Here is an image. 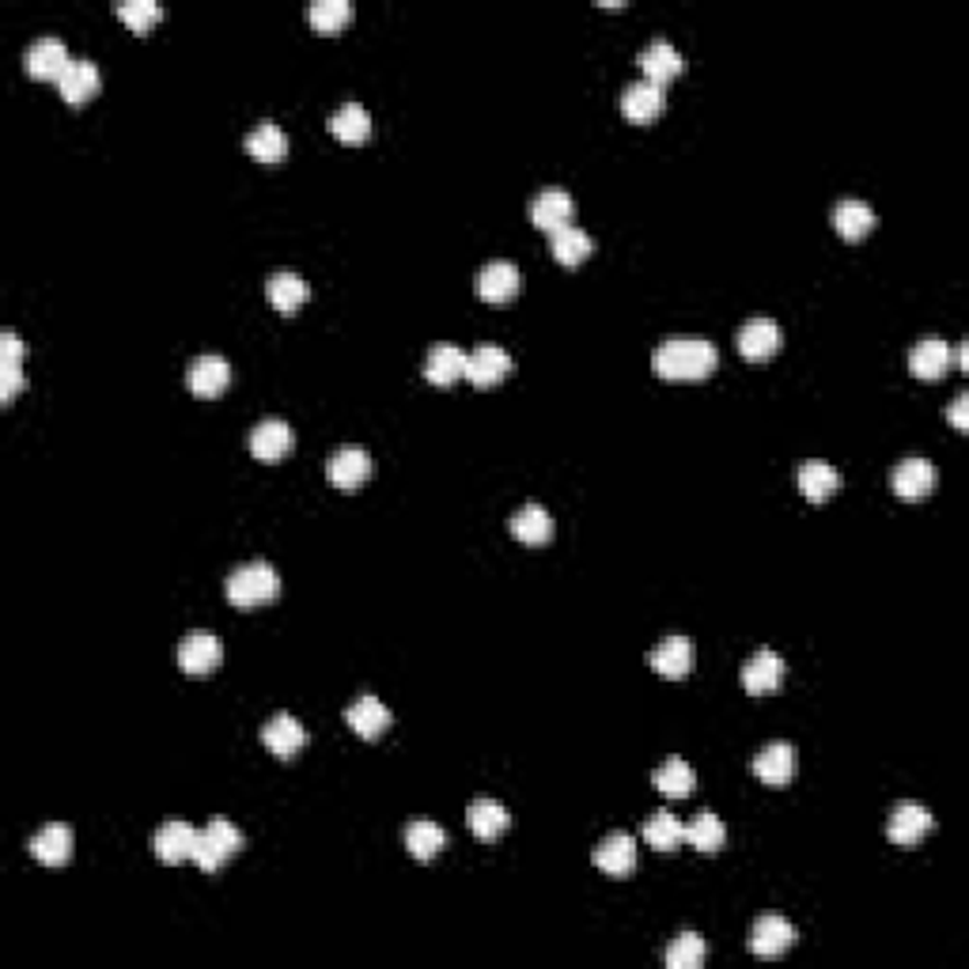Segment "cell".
<instances>
[{
	"label": "cell",
	"instance_id": "1",
	"mask_svg": "<svg viewBox=\"0 0 969 969\" xmlns=\"http://www.w3.org/2000/svg\"><path fill=\"white\" fill-rule=\"evenodd\" d=\"M716 364L719 353L705 338H671L651 356V367L663 379H705V375L716 372Z\"/></svg>",
	"mask_w": 969,
	"mask_h": 969
},
{
	"label": "cell",
	"instance_id": "2",
	"mask_svg": "<svg viewBox=\"0 0 969 969\" xmlns=\"http://www.w3.org/2000/svg\"><path fill=\"white\" fill-rule=\"evenodd\" d=\"M224 591H228L231 606H239V610H254V606H265L280 595V572L265 561H246L228 576Z\"/></svg>",
	"mask_w": 969,
	"mask_h": 969
},
{
	"label": "cell",
	"instance_id": "3",
	"mask_svg": "<svg viewBox=\"0 0 969 969\" xmlns=\"http://www.w3.org/2000/svg\"><path fill=\"white\" fill-rule=\"evenodd\" d=\"M243 848V829L235 826L231 818H212L205 829H197V840H194V856L190 860L197 863L201 871H220L224 863L231 860V856Z\"/></svg>",
	"mask_w": 969,
	"mask_h": 969
},
{
	"label": "cell",
	"instance_id": "4",
	"mask_svg": "<svg viewBox=\"0 0 969 969\" xmlns=\"http://www.w3.org/2000/svg\"><path fill=\"white\" fill-rule=\"evenodd\" d=\"M220 659H224V645L209 629L186 632V640L178 645V667H183V674H194V679L212 674L220 667Z\"/></svg>",
	"mask_w": 969,
	"mask_h": 969
},
{
	"label": "cell",
	"instance_id": "5",
	"mask_svg": "<svg viewBox=\"0 0 969 969\" xmlns=\"http://www.w3.org/2000/svg\"><path fill=\"white\" fill-rule=\"evenodd\" d=\"M68 46L62 38H54V34H42V38H34L27 49H23V65H27L31 76H38V80H62V73L68 68Z\"/></svg>",
	"mask_w": 969,
	"mask_h": 969
},
{
	"label": "cell",
	"instance_id": "6",
	"mask_svg": "<svg viewBox=\"0 0 969 969\" xmlns=\"http://www.w3.org/2000/svg\"><path fill=\"white\" fill-rule=\"evenodd\" d=\"M522 285L519 277V265L508 262V258H493L482 265V273H477V296L485 299V304H508V299H516V291Z\"/></svg>",
	"mask_w": 969,
	"mask_h": 969
},
{
	"label": "cell",
	"instance_id": "7",
	"mask_svg": "<svg viewBox=\"0 0 969 969\" xmlns=\"http://www.w3.org/2000/svg\"><path fill=\"white\" fill-rule=\"evenodd\" d=\"M932 829V811L924 803H898L887 818V837L902 848H913L916 840H924V834Z\"/></svg>",
	"mask_w": 969,
	"mask_h": 969
},
{
	"label": "cell",
	"instance_id": "8",
	"mask_svg": "<svg viewBox=\"0 0 969 969\" xmlns=\"http://www.w3.org/2000/svg\"><path fill=\"white\" fill-rule=\"evenodd\" d=\"M508 372H511V356L504 345L485 341L474 353H466V379L474 383V387H496Z\"/></svg>",
	"mask_w": 969,
	"mask_h": 969
},
{
	"label": "cell",
	"instance_id": "9",
	"mask_svg": "<svg viewBox=\"0 0 969 969\" xmlns=\"http://www.w3.org/2000/svg\"><path fill=\"white\" fill-rule=\"evenodd\" d=\"M326 477L338 488H356L372 477V454L364 448H338L326 459Z\"/></svg>",
	"mask_w": 969,
	"mask_h": 969
},
{
	"label": "cell",
	"instance_id": "10",
	"mask_svg": "<svg viewBox=\"0 0 969 969\" xmlns=\"http://www.w3.org/2000/svg\"><path fill=\"white\" fill-rule=\"evenodd\" d=\"M890 485H894V493L905 496V500H921V496H928L932 485H936V466H932L928 459H921V454H909V459H902L894 466Z\"/></svg>",
	"mask_w": 969,
	"mask_h": 969
},
{
	"label": "cell",
	"instance_id": "11",
	"mask_svg": "<svg viewBox=\"0 0 969 969\" xmlns=\"http://www.w3.org/2000/svg\"><path fill=\"white\" fill-rule=\"evenodd\" d=\"M795 947V924H788L784 916H761L750 932V950L758 958H780Z\"/></svg>",
	"mask_w": 969,
	"mask_h": 969
},
{
	"label": "cell",
	"instance_id": "12",
	"mask_svg": "<svg viewBox=\"0 0 969 969\" xmlns=\"http://www.w3.org/2000/svg\"><path fill=\"white\" fill-rule=\"evenodd\" d=\"M780 682H784V659H780L773 648H758L742 663V685L753 697H758V693H773Z\"/></svg>",
	"mask_w": 969,
	"mask_h": 969
},
{
	"label": "cell",
	"instance_id": "13",
	"mask_svg": "<svg viewBox=\"0 0 969 969\" xmlns=\"http://www.w3.org/2000/svg\"><path fill=\"white\" fill-rule=\"evenodd\" d=\"M591 860H595L598 871L617 874V879H621V874H629L632 868H637V840H632L629 834H621V829H617V834H606L595 845Z\"/></svg>",
	"mask_w": 969,
	"mask_h": 969
},
{
	"label": "cell",
	"instance_id": "14",
	"mask_svg": "<svg viewBox=\"0 0 969 969\" xmlns=\"http://www.w3.org/2000/svg\"><path fill=\"white\" fill-rule=\"evenodd\" d=\"M262 742H265V750H273L277 758H291V753L307 746V727L299 724L291 712H277V716L265 719Z\"/></svg>",
	"mask_w": 969,
	"mask_h": 969
},
{
	"label": "cell",
	"instance_id": "15",
	"mask_svg": "<svg viewBox=\"0 0 969 969\" xmlns=\"http://www.w3.org/2000/svg\"><path fill=\"white\" fill-rule=\"evenodd\" d=\"M186 383H190V390L197 394V398H217V394H224V387L231 383L228 360L220 353H201L190 364V372H186Z\"/></svg>",
	"mask_w": 969,
	"mask_h": 969
},
{
	"label": "cell",
	"instance_id": "16",
	"mask_svg": "<svg viewBox=\"0 0 969 969\" xmlns=\"http://www.w3.org/2000/svg\"><path fill=\"white\" fill-rule=\"evenodd\" d=\"M194 840H197V829L190 826V822L170 818V822H163V826L156 829V837H152V852H156L163 863H183L194 856Z\"/></svg>",
	"mask_w": 969,
	"mask_h": 969
},
{
	"label": "cell",
	"instance_id": "17",
	"mask_svg": "<svg viewBox=\"0 0 969 969\" xmlns=\"http://www.w3.org/2000/svg\"><path fill=\"white\" fill-rule=\"evenodd\" d=\"M950 364H955V349L943 338L916 341L913 353H909V372H913L916 379H943Z\"/></svg>",
	"mask_w": 969,
	"mask_h": 969
},
{
	"label": "cell",
	"instance_id": "18",
	"mask_svg": "<svg viewBox=\"0 0 969 969\" xmlns=\"http://www.w3.org/2000/svg\"><path fill=\"white\" fill-rule=\"evenodd\" d=\"M735 341H739V353L746 360H769L780 349V326L773 319H766V315H758V319L739 326Z\"/></svg>",
	"mask_w": 969,
	"mask_h": 969
},
{
	"label": "cell",
	"instance_id": "19",
	"mask_svg": "<svg viewBox=\"0 0 969 969\" xmlns=\"http://www.w3.org/2000/svg\"><path fill=\"white\" fill-rule=\"evenodd\" d=\"M466 375V349L451 345V341H440V345L428 349L425 356V379L436 383V387H451L454 379Z\"/></svg>",
	"mask_w": 969,
	"mask_h": 969
},
{
	"label": "cell",
	"instance_id": "20",
	"mask_svg": "<svg viewBox=\"0 0 969 969\" xmlns=\"http://www.w3.org/2000/svg\"><path fill=\"white\" fill-rule=\"evenodd\" d=\"M572 212H576V205H572V194L561 190V186H550V190H542L530 201V220H535L538 228H546L553 235L557 228L572 224Z\"/></svg>",
	"mask_w": 969,
	"mask_h": 969
},
{
	"label": "cell",
	"instance_id": "21",
	"mask_svg": "<svg viewBox=\"0 0 969 969\" xmlns=\"http://www.w3.org/2000/svg\"><path fill=\"white\" fill-rule=\"evenodd\" d=\"M637 62H640V68H645V80L659 84V88H663L667 80H674V76L682 73V54H679V46H674V42H667V38L648 42V46L640 49Z\"/></svg>",
	"mask_w": 969,
	"mask_h": 969
},
{
	"label": "cell",
	"instance_id": "22",
	"mask_svg": "<svg viewBox=\"0 0 969 969\" xmlns=\"http://www.w3.org/2000/svg\"><path fill=\"white\" fill-rule=\"evenodd\" d=\"M23 387V341L15 330H0V401H12Z\"/></svg>",
	"mask_w": 969,
	"mask_h": 969
},
{
	"label": "cell",
	"instance_id": "23",
	"mask_svg": "<svg viewBox=\"0 0 969 969\" xmlns=\"http://www.w3.org/2000/svg\"><path fill=\"white\" fill-rule=\"evenodd\" d=\"M99 84H102L99 65L91 62V57H73L62 73V80H57V91H62L65 102H88L99 91Z\"/></svg>",
	"mask_w": 969,
	"mask_h": 969
},
{
	"label": "cell",
	"instance_id": "24",
	"mask_svg": "<svg viewBox=\"0 0 969 969\" xmlns=\"http://www.w3.org/2000/svg\"><path fill=\"white\" fill-rule=\"evenodd\" d=\"M31 856L46 868H62V863L73 856V829L65 822H49L38 834L31 837Z\"/></svg>",
	"mask_w": 969,
	"mask_h": 969
},
{
	"label": "cell",
	"instance_id": "25",
	"mask_svg": "<svg viewBox=\"0 0 969 969\" xmlns=\"http://www.w3.org/2000/svg\"><path fill=\"white\" fill-rule=\"evenodd\" d=\"M291 451V428L280 417H265L251 432V454L262 462H277Z\"/></svg>",
	"mask_w": 969,
	"mask_h": 969
},
{
	"label": "cell",
	"instance_id": "26",
	"mask_svg": "<svg viewBox=\"0 0 969 969\" xmlns=\"http://www.w3.org/2000/svg\"><path fill=\"white\" fill-rule=\"evenodd\" d=\"M265 299H269L273 311L291 315V311H299L307 299H311V285H307L304 277H296V273L280 269V273H273V277L265 280Z\"/></svg>",
	"mask_w": 969,
	"mask_h": 969
},
{
	"label": "cell",
	"instance_id": "27",
	"mask_svg": "<svg viewBox=\"0 0 969 969\" xmlns=\"http://www.w3.org/2000/svg\"><path fill=\"white\" fill-rule=\"evenodd\" d=\"M345 719H349V727H353L360 739H379V735L390 727V708L383 705L379 697L364 693V697H356L353 705L345 708Z\"/></svg>",
	"mask_w": 969,
	"mask_h": 969
},
{
	"label": "cell",
	"instance_id": "28",
	"mask_svg": "<svg viewBox=\"0 0 969 969\" xmlns=\"http://www.w3.org/2000/svg\"><path fill=\"white\" fill-rule=\"evenodd\" d=\"M795 482H800V493L807 496V500L822 504L840 488V470L826 459H807L800 466V474H795Z\"/></svg>",
	"mask_w": 969,
	"mask_h": 969
},
{
	"label": "cell",
	"instance_id": "29",
	"mask_svg": "<svg viewBox=\"0 0 969 969\" xmlns=\"http://www.w3.org/2000/svg\"><path fill=\"white\" fill-rule=\"evenodd\" d=\"M466 826L474 829V837H477V840H496L500 834H508L511 814H508V807H504L500 800H488V795H482V800L470 803V811H466Z\"/></svg>",
	"mask_w": 969,
	"mask_h": 969
},
{
	"label": "cell",
	"instance_id": "30",
	"mask_svg": "<svg viewBox=\"0 0 969 969\" xmlns=\"http://www.w3.org/2000/svg\"><path fill=\"white\" fill-rule=\"evenodd\" d=\"M753 773L766 780L769 788H780L795 777V746L792 742H769L766 750L753 758Z\"/></svg>",
	"mask_w": 969,
	"mask_h": 969
},
{
	"label": "cell",
	"instance_id": "31",
	"mask_svg": "<svg viewBox=\"0 0 969 969\" xmlns=\"http://www.w3.org/2000/svg\"><path fill=\"white\" fill-rule=\"evenodd\" d=\"M621 110L629 122H651V118H659V110H663V88L651 80H632L629 88L621 91Z\"/></svg>",
	"mask_w": 969,
	"mask_h": 969
},
{
	"label": "cell",
	"instance_id": "32",
	"mask_svg": "<svg viewBox=\"0 0 969 969\" xmlns=\"http://www.w3.org/2000/svg\"><path fill=\"white\" fill-rule=\"evenodd\" d=\"M874 220H879L874 217V209L868 201H860V197H845V201L834 205V228L848 239V243L868 235V231L874 228Z\"/></svg>",
	"mask_w": 969,
	"mask_h": 969
},
{
	"label": "cell",
	"instance_id": "33",
	"mask_svg": "<svg viewBox=\"0 0 969 969\" xmlns=\"http://www.w3.org/2000/svg\"><path fill=\"white\" fill-rule=\"evenodd\" d=\"M511 535H516L522 546L550 542V538H553V516L542 508V504H522L516 516H511Z\"/></svg>",
	"mask_w": 969,
	"mask_h": 969
},
{
	"label": "cell",
	"instance_id": "34",
	"mask_svg": "<svg viewBox=\"0 0 969 969\" xmlns=\"http://www.w3.org/2000/svg\"><path fill=\"white\" fill-rule=\"evenodd\" d=\"M693 663V648L685 637H667L663 645L651 651V671L663 674V679H685Z\"/></svg>",
	"mask_w": 969,
	"mask_h": 969
},
{
	"label": "cell",
	"instance_id": "35",
	"mask_svg": "<svg viewBox=\"0 0 969 969\" xmlns=\"http://www.w3.org/2000/svg\"><path fill=\"white\" fill-rule=\"evenodd\" d=\"M246 152L262 163H280L288 156V133L280 130L277 122H258L251 133H246Z\"/></svg>",
	"mask_w": 969,
	"mask_h": 969
},
{
	"label": "cell",
	"instance_id": "36",
	"mask_svg": "<svg viewBox=\"0 0 969 969\" xmlns=\"http://www.w3.org/2000/svg\"><path fill=\"white\" fill-rule=\"evenodd\" d=\"M330 133L345 144H364L372 136V114L360 102H345L330 114Z\"/></svg>",
	"mask_w": 969,
	"mask_h": 969
},
{
	"label": "cell",
	"instance_id": "37",
	"mask_svg": "<svg viewBox=\"0 0 969 969\" xmlns=\"http://www.w3.org/2000/svg\"><path fill=\"white\" fill-rule=\"evenodd\" d=\"M448 845V834H443L440 822L432 818H414L406 826V848L417 856V860H432L440 848Z\"/></svg>",
	"mask_w": 969,
	"mask_h": 969
},
{
	"label": "cell",
	"instance_id": "38",
	"mask_svg": "<svg viewBox=\"0 0 969 969\" xmlns=\"http://www.w3.org/2000/svg\"><path fill=\"white\" fill-rule=\"evenodd\" d=\"M645 840L651 848H659V852H674V848L685 840V826L671 811H656L645 822Z\"/></svg>",
	"mask_w": 969,
	"mask_h": 969
},
{
	"label": "cell",
	"instance_id": "39",
	"mask_svg": "<svg viewBox=\"0 0 969 969\" xmlns=\"http://www.w3.org/2000/svg\"><path fill=\"white\" fill-rule=\"evenodd\" d=\"M553 258L561 262V265H580L583 258H587L591 254V235L583 228H576V224H564V228H557L553 231Z\"/></svg>",
	"mask_w": 969,
	"mask_h": 969
},
{
	"label": "cell",
	"instance_id": "40",
	"mask_svg": "<svg viewBox=\"0 0 969 969\" xmlns=\"http://www.w3.org/2000/svg\"><path fill=\"white\" fill-rule=\"evenodd\" d=\"M705 955H708L705 939H701L697 932H682V936L663 950V962L667 969H701L705 966Z\"/></svg>",
	"mask_w": 969,
	"mask_h": 969
},
{
	"label": "cell",
	"instance_id": "41",
	"mask_svg": "<svg viewBox=\"0 0 969 969\" xmlns=\"http://www.w3.org/2000/svg\"><path fill=\"white\" fill-rule=\"evenodd\" d=\"M724 837H727L724 822H719L712 811H701L697 818L685 826V840H690L697 852H716V848L724 845Z\"/></svg>",
	"mask_w": 969,
	"mask_h": 969
},
{
	"label": "cell",
	"instance_id": "42",
	"mask_svg": "<svg viewBox=\"0 0 969 969\" xmlns=\"http://www.w3.org/2000/svg\"><path fill=\"white\" fill-rule=\"evenodd\" d=\"M656 788L667 795V800H682V795H690V788H693V769L685 766L682 758H667L663 766L656 769Z\"/></svg>",
	"mask_w": 969,
	"mask_h": 969
},
{
	"label": "cell",
	"instance_id": "43",
	"mask_svg": "<svg viewBox=\"0 0 969 969\" xmlns=\"http://www.w3.org/2000/svg\"><path fill=\"white\" fill-rule=\"evenodd\" d=\"M311 27L322 31V34H333L341 31L349 23V15H353V4L349 0H315L311 4Z\"/></svg>",
	"mask_w": 969,
	"mask_h": 969
},
{
	"label": "cell",
	"instance_id": "44",
	"mask_svg": "<svg viewBox=\"0 0 969 969\" xmlns=\"http://www.w3.org/2000/svg\"><path fill=\"white\" fill-rule=\"evenodd\" d=\"M118 15H122L136 34H144L163 15V4L159 0H122V4H118Z\"/></svg>",
	"mask_w": 969,
	"mask_h": 969
},
{
	"label": "cell",
	"instance_id": "45",
	"mask_svg": "<svg viewBox=\"0 0 969 969\" xmlns=\"http://www.w3.org/2000/svg\"><path fill=\"white\" fill-rule=\"evenodd\" d=\"M947 420L958 428V432H966V428H969V394H966V390L958 394L955 401H950V409H947Z\"/></svg>",
	"mask_w": 969,
	"mask_h": 969
}]
</instances>
